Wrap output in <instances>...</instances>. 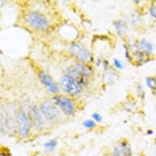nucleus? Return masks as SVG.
<instances>
[{
  "label": "nucleus",
  "instance_id": "nucleus-19",
  "mask_svg": "<svg viewBox=\"0 0 156 156\" xmlns=\"http://www.w3.org/2000/svg\"><path fill=\"white\" fill-rule=\"evenodd\" d=\"M149 12H150V14H151V16L152 17L156 19V1H153V2L151 3Z\"/></svg>",
  "mask_w": 156,
  "mask_h": 156
},
{
  "label": "nucleus",
  "instance_id": "nucleus-10",
  "mask_svg": "<svg viewBox=\"0 0 156 156\" xmlns=\"http://www.w3.org/2000/svg\"><path fill=\"white\" fill-rule=\"evenodd\" d=\"M135 47L137 51H141V52L146 54L149 56L153 53L154 45L151 44V42H149L148 40H146L145 38H141V39H139L136 42Z\"/></svg>",
  "mask_w": 156,
  "mask_h": 156
},
{
  "label": "nucleus",
  "instance_id": "nucleus-14",
  "mask_svg": "<svg viewBox=\"0 0 156 156\" xmlns=\"http://www.w3.org/2000/svg\"><path fill=\"white\" fill-rule=\"evenodd\" d=\"M56 146H57V140L56 138H53L51 139L50 141H47L46 143H44V148L48 153H51L55 151Z\"/></svg>",
  "mask_w": 156,
  "mask_h": 156
},
{
  "label": "nucleus",
  "instance_id": "nucleus-8",
  "mask_svg": "<svg viewBox=\"0 0 156 156\" xmlns=\"http://www.w3.org/2000/svg\"><path fill=\"white\" fill-rule=\"evenodd\" d=\"M30 120L36 129H42L45 126V118L43 115L42 112L40 111V109L38 108V106L35 105H32L30 107Z\"/></svg>",
  "mask_w": 156,
  "mask_h": 156
},
{
  "label": "nucleus",
  "instance_id": "nucleus-6",
  "mask_svg": "<svg viewBox=\"0 0 156 156\" xmlns=\"http://www.w3.org/2000/svg\"><path fill=\"white\" fill-rule=\"evenodd\" d=\"M69 52L81 63H86L90 57V52L82 44L74 42L69 46Z\"/></svg>",
  "mask_w": 156,
  "mask_h": 156
},
{
  "label": "nucleus",
  "instance_id": "nucleus-7",
  "mask_svg": "<svg viewBox=\"0 0 156 156\" xmlns=\"http://www.w3.org/2000/svg\"><path fill=\"white\" fill-rule=\"evenodd\" d=\"M38 79L42 83V84L48 90L49 92L53 94L59 93L60 86L55 80L52 79L51 75H49L48 73H46L44 70H40L38 72Z\"/></svg>",
  "mask_w": 156,
  "mask_h": 156
},
{
  "label": "nucleus",
  "instance_id": "nucleus-16",
  "mask_svg": "<svg viewBox=\"0 0 156 156\" xmlns=\"http://www.w3.org/2000/svg\"><path fill=\"white\" fill-rule=\"evenodd\" d=\"M83 126L87 129H93L97 127V123L93 119H86L83 122Z\"/></svg>",
  "mask_w": 156,
  "mask_h": 156
},
{
  "label": "nucleus",
  "instance_id": "nucleus-21",
  "mask_svg": "<svg viewBox=\"0 0 156 156\" xmlns=\"http://www.w3.org/2000/svg\"><path fill=\"white\" fill-rule=\"evenodd\" d=\"M92 117L93 119V120L96 122V123H101L102 121V116L97 112H94L92 115Z\"/></svg>",
  "mask_w": 156,
  "mask_h": 156
},
{
  "label": "nucleus",
  "instance_id": "nucleus-15",
  "mask_svg": "<svg viewBox=\"0 0 156 156\" xmlns=\"http://www.w3.org/2000/svg\"><path fill=\"white\" fill-rule=\"evenodd\" d=\"M146 83L152 92H156V77L147 76L146 78Z\"/></svg>",
  "mask_w": 156,
  "mask_h": 156
},
{
  "label": "nucleus",
  "instance_id": "nucleus-1",
  "mask_svg": "<svg viewBox=\"0 0 156 156\" xmlns=\"http://www.w3.org/2000/svg\"><path fill=\"white\" fill-rule=\"evenodd\" d=\"M26 23L32 28L37 30H46L49 27V21L48 18L38 11H32L26 15Z\"/></svg>",
  "mask_w": 156,
  "mask_h": 156
},
{
  "label": "nucleus",
  "instance_id": "nucleus-12",
  "mask_svg": "<svg viewBox=\"0 0 156 156\" xmlns=\"http://www.w3.org/2000/svg\"><path fill=\"white\" fill-rule=\"evenodd\" d=\"M74 68L84 77L86 80H88L90 77L92 76V66H90L89 65L85 64V63H81V62H76L73 65Z\"/></svg>",
  "mask_w": 156,
  "mask_h": 156
},
{
  "label": "nucleus",
  "instance_id": "nucleus-3",
  "mask_svg": "<svg viewBox=\"0 0 156 156\" xmlns=\"http://www.w3.org/2000/svg\"><path fill=\"white\" fill-rule=\"evenodd\" d=\"M53 102L62 112L66 116H73L76 111L75 103L72 98L63 95H56L53 97Z\"/></svg>",
  "mask_w": 156,
  "mask_h": 156
},
{
  "label": "nucleus",
  "instance_id": "nucleus-18",
  "mask_svg": "<svg viewBox=\"0 0 156 156\" xmlns=\"http://www.w3.org/2000/svg\"><path fill=\"white\" fill-rule=\"evenodd\" d=\"M123 48H124V49H125V53H124V55H125V58L128 60V62H132L133 60V57L132 56V55H131L129 47L127 46L126 44H123Z\"/></svg>",
  "mask_w": 156,
  "mask_h": 156
},
{
  "label": "nucleus",
  "instance_id": "nucleus-4",
  "mask_svg": "<svg viewBox=\"0 0 156 156\" xmlns=\"http://www.w3.org/2000/svg\"><path fill=\"white\" fill-rule=\"evenodd\" d=\"M60 84L62 90L66 94L70 95V96H77L80 94L83 90V86L80 84L77 80L65 74L61 79Z\"/></svg>",
  "mask_w": 156,
  "mask_h": 156
},
{
  "label": "nucleus",
  "instance_id": "nucleus-5",
  "mask_svg": "<svg viewBox=\"0 0 156 156\" xmlns=\"http://www.w3.org/2000/svg\"><path fill=\"white\" fill-rule=\"evenodd\" d=\"M40 111L47 121L54 122L60 118V111L56 104L50 100H47L41 103L39 106Z\"/></svg>",
  "mask_w": 156,
  "mask_h": 156
},
{
  "label": "nucleus",
  "instance_id": "nucleus-17",
  "mask_svg": "<svg viewBox=\"0 0 156 156\" xmlns=\"http://www.w3.org/2000/svg\"><path fill=\"white\" fill-rule=\"evenodd\" d=\"M136 88V94H137V96L139 97H141V98H144L145 96H146V92H145L143 86L141 83H137Z\"/></svg>",
  "mask_w": 156,
  "mask_h": 156
},
{
  "label": "nucleus",
  "instance_id": "nucleus-13",
  "mask_svg": "<svg viewBox=\"0 0 156 156\" xmlns=\"http://www.w3.org/2000/svg\"><path fill=\"white\" fill-rule=\"evenodd\" d=\"M114 26L116 30V32L119 36H123L127 33L128 30V26L125 21L123 20H117L114 22Z\"/></svg>",
  "mask_w": 156,
  "mask_h": 156
},
{
  "label": "nucleus",
  "instance_id": "nucleus-9",
  "mask_svg": "<svg viewBox=\"0 0 156 156\" xmlns=\"http://www.w3.org/2000/svg\"><path fill=\"white\" fill-rule=\"evenodd\" d=\"M112 156H133V151L128 141L123 139L112 150Z\"/></svg>",
  "mask_w": 156,
  "mask_h": 156
},
{
  "label": "nucleus",
  "instance_id": "nucleus-11",
  "mask_svg": "<svg viewBox=\"0 0 156 156\" xmlns=\"http://www.w3.org/2000/svg\"><path fill=\"white\" fill-rule=\"evenodd\" d=\"M65 75L71 77L75 80H77L83 86H85V85L87 84V80H86L84 77L83 76L82 74L74 68V66L67 67L66 70H65Z\"/></svg>",
  "mask_w": 156,
  "mask_h": 156
},
{
  "label": "nucleus",
  "instance_id": "nucleus-2",
  "mask_svg": "<svg viewBox=\"0 0 156 156\" xmlns=\"http://www.w3.org/2000/svg\"><path fill=\"white\" fill-rule=\"evenodd\" d=\"M16 124L19 135L22 138H27L31 129V120L29 115L23 109L18 110L16 114Z\"/></svg>",
  "mask_w": 156,
  "mask_h": 156
},
{
  "label": "nucleus",
  "instance_id": "nucleus-22",
  "mask_svg": "<svg viewBox=\"0 0 156 156\" xmlns=\"http://www.w3.org/2000/svg\"><path fill=\"white\" fill-rule=\"evenodd\" d=\"M153 134H154L153 130H151V129H148V130L146 131V135L151 136V135H153Z\"/></svg>",
  "mask_w": 156,
  "mask_h": 156
},
{
  "label": "nucleus",
  "instance_id": "nucleus-20",
  "mask_svg": "<svg viewBox=\"0 0 156 156\" xmlns=\"http://www.w3.org/2000/svg\"><path fill=\"white\" fill-rule=\"evenodd\" d=\"M113 65H114V66H115L117 69H123V63H122L119 60L117 59V58H115V59L113 60Z\"/></svg>",
  "mask_w": 156,
  "mask_h": 156
}]
</instances>
